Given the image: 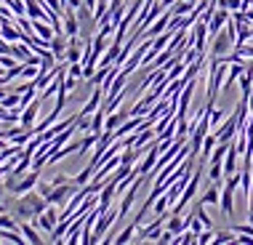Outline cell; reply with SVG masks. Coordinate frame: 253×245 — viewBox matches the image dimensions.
Masks as SVG:
<instances>
[{
    "instance_id": "cell-1",
    "label": "cell",
    "mask_w": 253,
    "mask_h": 245,
    "mask_svg": "<svg viewBox=\"0 0 253 245\" xmlns=\"http://www.w3.org/2000/svg\"><path fill=\"white\" fill-rule=\"evenodd\" d=\"M78 184L75 181H64V184H56V187L51 189V195L45 197V200L51 203V205H61V203H67V197H72L75 192H78Z\"/></svg>"
},
{
    "instance_id": "cell-2",
    "label": "cell",
    "mask_w": 253,
    "mask_h": 245,
    "mask_svg": "<svg viewBox=\"0 0 253 245\" xmlns=\"http://www.w3.org/2000/svg\"><path fill=\"white\" fill-rule=\"evenodd\" d=\"M235 48V38L229 35L227 30L213 35V45H211V56H224V53H229Z\"/></svg>"
},
{
    "instance_id": "cell-3",
    "label": "cell",
    "mask_w": 253,
    "mask_h": 245,
    "mask_svg": "<svg viewBox=\"0 0 253 245\" xmlns=\"http://www.w3.org/2000/svg\"><path fill=\"white\" fill-rule=\"evenodd\" d=\"M38 181H40V171H38V168H32L30 173H22V179L16 181V187L11 189V195H24V192H30V189L38 187Z\"/></svg>"
},
{
    "instance_id": "cell-4",
    "label": "cell",
    "mask_w": 253,
    "mask_h": 245,
    "mask_svg": "<svg viewBox=\"0 0 253 245\" xmlns=\"http://www.w3.org/2000/svg\"><path fill=\"white\" fill-rule=\"evenodd\" d=\"M40 104H43V99L35 96L30 101V104L22 110V118H19V125H24V128H35V118H38V110H40Z\"/></svg>"
},
{
    "instance_id": "cell-5",
    "label": "cell",
    "mask_w": 253,
    "mask_h": 245,
    "mask_svg": "<svg viewBox=\"0 0 253 245\" xmlns=\"http://www.w3.org/2000/svg\"><path fill=\"white\" fill-rule=\"evenodd\" d=\"M112 221H118V210H104V213L96 219V229H93V243H99L104 232L112 227Z\"/></svg>"
},
{
    "instance_id": "cell-6",
    "label": "cell",
    "mask_w": 253,
    "mask_h": 245,
    "mask_svg": "<svg viewBox=\"0 0 253 245\" xmlns=\"http://www.w3.org/2000/svg\"><path fill=\"white\" fill-rule=\"evenodd\" d=\"M61 24H64V35H67V38H78V35H80L78 13H75L72 8H64V13H61Z\"/></svg>"
},
{
    "instance_id": "cell-7",
    "label": "cell",
    "mask_w": 253,
    "mask_h": 245,
    "mask_svg": "<svg viewBox=\"0 0 253 245\" xmlns=\"http://www.w3.org/2000/svg\"><path fill=\"white\" fill-rule=\"evenodd\" d=\"M35 224H38L40 229H45V232H53V227L59 224V213H56V208L48 205V208H45L43 213H40L38 219H35Z\"/></svg>"
},
{
    "instance_id": "cell-8",
    "label": "cell",
    "mask_w": 253,
    "mask_h": 245,
    "mask_svg": "<svg viewBox=\"0 0 253 245\" xmlns=\"http://www.w3.org/2000/svg\"><path fill=\"white\" fill-rule=\"evenodd\" d=\"M235 133H237V110L232 112V118H227L221 122V128L216 131V136H218V141H232Z\"/></svg>"
},
{
    "instance_id": "cell-9",
    "label": "cell",
    "mask_w": 253,
    "mask_h": 245,
    "mask_svg": "<svg viewBox=\"0 0 253 245\" xmlns=\"http://www.w3.org/2000/svg\"><path fill=\"white\" fill-rule=\"evenodd\" d=\"M237 155H240V147H237L235 139H232L227 155H224V176H232V173L237 171Z\"/></svg>"
},
{
    "instance_id": "cell-10",
    "label": "cell",
    "mask_w": 253,
    "mask_h": 245,
    "mask_svg": "<svg viewBox=\"0 0 253 245\" xmlns=\"http://www.w3.org/2000/svg\"><path fill=\"white\" fill-rule=\"evenodd\" d=\"M227 22H229V11L227 8H218L213 16H211V22H208V35L211 38L218 35V32H221V27H227Z\"/></svg>"
},
{
    "instance_id": "cell-11",
    "label": "cell",
    "mask_w": 253,
    "mask_h": 245,
    "mask_svg": "<svg viewBox=\"0 0 253 245\" xmlns=\"http://www.w3.org/2000/svg\"><path fill=\"white\" fill-rule=\"evenodd\" d=\"M67 45H70V38H67L64 32H53V38H51V51H53V56H56V59H64Z\"/></svg>"
},
{
    "instance_id": "cell-12",
    "label": "cell",
    "mask_w": 253,
    "mask_h": 245,
    "mask_svg": "<svg viewBox=\"0 0 253 245\" xmlns=\"http://www.w3.org/2000/svg\"><path fill=\"white\" fill-rule=\"evenodd\" d=\"M32 30H35V35H40L43 40H51L53 38V27L48 22H43V19H30Z\"/></svg>"
},
{
    "instance_id": "cell-13",
    "label": "cell",
    "mask_w": 253,
    "mask_h": 245,
    "mask_svg": "<svg viewBox=\"0 0 253 245\" xmlns=\"http://www.w3.org/2000/svg\"><path fill=\"white\" fill-rule=\"evenodd\" d=\"M216 144H218V136H216V133H205L203 147H200V155H203V160H200V163L211 160V152H213V147H216Z\"/></svg>"
},
{
    "instance_id": "cell-14",
    "label": "cell",
    "mask_w": 253,
    "mask_h": 245,
    "mask_svg": "<svg viewBox=\"0 0 253 245\" xmlns=\"http://www.w3.org/2000/svg\"><path fill=\"white\" fill-rule=\"evenodd\" d=\"M136 229H139V221H131V224H128V227L126 229H123V232L118 235V237H112V243H118V245H126V243H131V237H133V232H136Z\"/></svg>"
},
{
    "instance_id": "cell-15",
    "label": "cell",
    "mask_w": 253,
    "mask_h": 245,
    "mask_svg": "<svg viewBox=\"0 0 253 245\" xmlns=\"http://www.w3.org/2000/svg\"><path fill=\"white\" fill-rule=\"evenodd\" d=\"M197 200H200L203 205H216V203L221 200V192H218V189L213 187V184H211V187L203 192V197H197Z\"/></svg>"
},
{
    "instance_id": "cell-16",
    "label": "cell",
    "mask_w": 253,
    "mask_h": 245,
    "mask_svg": "<svg viewBox=\"0 0 253 245\" xmlns=\"http://www.w3.org/2000/svg\"><path fill=\"white\" fill-rule=\"evenodd\" d=\"M168 229H170L173 235H181L184 229H189V227H187V221H184L179 213H170V216H168Z\"/></svg>"
},
{
    "instance_id": "cell-17",
    "label": "cell",
    "mask_w": 253,
    "mask_h": 245,
    "mask_svg": "<svg viewBox=\"0 0 253 245\" xmlns=\"http://www.w3.org/2000/svg\"><path fill=\"white\" fill-rule=\"evenodd\" d=\"M227 149H229V141H218V144L213 147V152H211V163H224Z\"/></svg>"
},
{
    "instance_id": "cell-18",
    "label": "cell",
    "mask_w": 253,
    "mask_h": 245,
    "mask_svg": "<svg viewBox=\"0 0 253 245\" xmlns=\"http://www.w3.org/2000/svg\"><path fill=\"white\" fill-rule=\"evenodd\" d=\"M38 75H40V64H27L19 78H22L24 83H30V80H38Z\"/></svg>"
},
{
    "instance_id": "cell-19",
    "label": "cell",
    "mask_w": 253,
    "mask_h": 245,
    "mask_svg": "<svg viewBox=\"0 0 253 245\" xmlns=\"http://www.w3.org/2000/svg\"><path fill=\"white\" fill-rule=\"evenodd\" d=\"M237 237H235V229H221V232H216L213 235V243L216 245H224V243H235Z\"/></svg>"
},
{
    "instance_id": "cell-20",
    "label": "cell",
    "mask_w": 253,
    "mask_h": 245,
    "mask_svg": "<svg viewBox=\"0 0 253 245\" xmlns=\"http://www.w3.org/2000/svg\"><path fill=\"white\" fill-rule=\"evenodd\" d=\"M93 173H96V171H93V165H85L83 171L75 176V184H78V187H85V184L91 181V176H93Z\"/></svg>"
},
{
    "instance_id": "cell-21",
    "label": "cell",
    "mask_w": 253,
    "mask_h": 245,
    "mask_svg": "<svg viewBox=\"0 0 253 245\" xmlns=\"http://www.w3.org/2000/svg\"><path fill=\"white\" fill-rule=\"evenodd\" d=\"M0 229H19V221H16V216H11V213H3V210H0Z\"/></svg>"
},
{
    "instance_id": "cell-22",
    "label": "cell",
    "mask_w": 253,
    "mask_h": 245,
    "mask_svg": "<svg viewBox=\"0 0 253 245\" xmlns=\"http://www.w3.org/2000/svg\"><path fill=\"white\" fill-rule=\"evenodd\" d=\"M19 229H22V235L27 237V243H45V240H40V235L30 227V224H19Z\"/></svg>"
},
{
    "instance_id": "cell-23",
    "label": "cell",
    "mask_w": 253,
    "mask_h": 245,
    "mask_svg": "<svg viewBox=\"0 0 253 245\" xmlns=\"http://www.w3.org/2000/svg\"><path fill=\"white\" fill-rule=\"evenodd\" d=\"M213 229H203V232L200 235H197V243H200V245H205V243H213Z\"/></svg>"
},
{
    "instance_id": "cell-24",
    "label": "cell",
    "mask_w": 253,
    "mask_h": 245,
    "mask_svg": "<svg viewBox=\"0 0 253 245\" xmlns=\"http://www.w3.org/2000/svg\"><path fill=\"white\" fill-rule=\"evenodd\" d=\"M224 118V110H216V107H211V125H218Z\"/></svg>"
},
{
    "instance_id": "cell-25",
    "label": "cell",
    "mask_w": 253,
    "mask_h": 245,
    "mask_svg": "<svg viewBox=\"0 0 253 245\" xmlns=\"http://www.w3.org/2000/svg\"><path fill=\"white\" fill-rule=\"evenodd\" d=\"M35 189H38V192H40V195H43V197H48V195H51V189H53V184H45V181H38V187H35Z\"/></svg>"
},
{
    "instance_id": "cell-26",
    "label": "cell",
    "mask_w": 253,
    "mask_h": 245,
    "mask_svg": "<svg viewBox=\"0 0 253 245\" xmlns=\"http://www.w3.org/2000/svg\"><path fill=\"white\" fill-rule=\"evenodd\" d=\"M64 181H70V179H67V173H59V176H56V179H53L51 184L56 187V184H64Z\"/></svg>"
},
{
    "instance_id": "cell-27",
    "label": "cell",
    "mask_w": 253,
    "mask_h": 245,
    "mask_svg": "<svg viewBox=\"0 0 253 245\" xmlns=\"http://www.w3.org/2000/svg\"><path fill=\"white\" fill-rule=\"evenodd\" d=\"M96 3H99V0H83V5H88V8H91V11L96 8Z\"/></svg>"
},
{
    "instance_id": "cell-28",
    "label": "cell",
    "mask_w": 253,
    "mask_h": 245,
    "mask_svg": "<svg viewBox=\"0 0 253 245\" xmlns=\"http://www.w3.org/2000/svg\"><path fill=\"white\" fill-rule=\"evenodd\" d=\"M160 3H163V8H170V5L176 3V0H160Z\"/></svg>"
},
{
    "instance_id": "cell-29",
    "label": "cell",
    "mask_w": 253,
    "mask_h": 245,
    "mask_svg": "<svg viewBox=\"0 0 253 245\" xmlns=\"http://www.w3.org/2000/svg\"><path fill=\"white\" fill-rule=\"evenodd\" d=\"M5 189H8V187H5V181H0V195H5Z\"/></svg>"
}]
</instances>
